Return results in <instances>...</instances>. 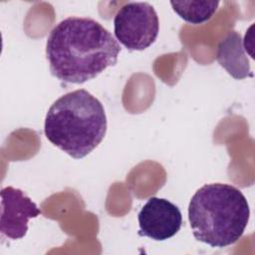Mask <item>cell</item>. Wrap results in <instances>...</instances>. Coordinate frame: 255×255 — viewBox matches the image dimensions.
Masks as SVG:
<instances>
[{
    "mask_svg": "<svg viewBox=\"0 0 255 255\" xmlns=\"http://www.w3.org/2000/svg\"><path fill=\"white\" fill-rule=\"evenodd\" d=\"M121 47L115 37L91 18L68 17L50 32L46 56L58 80L83 84L117 64Z\"/></svg>",
    "mask_w": 255,
    "mask_h": 255,
    "instance_id": "6da1fadb",
    "label": "cell"
},
{
    "mask_svg": "<svg viewBox=\"0 0 255 255\" xmlns=\"http://www.w3.org/2000/svg\"><path fill=\"white\" fill-rule=\"evenodd\" d=\"M102 103L86 90H76L56 100L48 110L44 131L48 140L76 159L92 152L107 132Z\"/></svg>",
    "mask_w": 255,
    "mask_h": 255,
    "instance_id": "7a4b0ae2",
    "label": "cell"
},
{
    "mask_svg": "<svg viewBox=\"0 0 255 255\" xmlns=\"http://www.w3.org/2000/svg\"><path fill=\"white\" fill-rule=\"evenodd\" d=\"M250 217L249 204L235 186L210 183L191 197L188 220L196 240L211 247H226L243 235Z\"/></svg>",
    "mask_w": 255,
    "mask_h": 255,
    "instance_id": "3957f363",
    "label": "cell"
},
{
    "mask_svg": "<svg viewBox=\"0 0 255 255\" xmlns=\"http://www.w3.org/2000/svg\"><path fill=\"white\" fill-rule=\"evenodd\" d=\"M159 21L154 8L147 2H128L114 18L117 40L130 51L151 46L158 35Z\"/></svg>",
    "mask_w": 255,
    "mask_h": 255,
    "instance_id": "277c9868",
    "label": "cell"
},
{
    "mask_svg": "<svg viewBox=\"0 0 255 255\" xmlns=\"http://www.w3.org/2000/svg\"><path fill=\"white\" fill-rule=\"evenodd\" d=\"M138 235L156 241L174 236L181 228L182 215L179 208L165 198L150 197L137 215Z\"/></svg>",
    "mask_w": 255,
    "mask_h": 255,
    "instance_id": "5b68a950",
    "label": "cell"
},
{
    "mask_svg": "<svg viewBox=\"0 0 255 255\" xmlns=\"http://www.w3.org/2000/svg\"><path fill=\"white\" fill-rule=\"evenodd\" d=\"M41 210L21 189L7 186L1 190V234L9 239H21L28 231V221Z\"/></svg>",
    "mask_w": 255,
    "mask_h": 255,
    "instance_id": "8992f818",
    "label": "cell"
},
{
    "mask_svg": "<svg viewBox=\"0 0 255 255\" xmlns=\"http://www.w3.org/2000/svg\"><path fill=\"white\" fill-rule=\"evenodd\" d=\"M217 62L234 79L241 80L253 77L249 61L244 53L240 34L236 31L229 32L218 45Z\"/></svg>",
    "mask_w": 255,
    "mask_h": 255,
    "instance_id": "52a82bcc",
    "label": "cell"
},
{
    "mask_svg": "<svg viewBox=\"0 0 255 255\" xmlns=\"http://www.w3.org/2000/svg\"><path fill=\"white\" fill-rule=\"evenodd\" d=\"M173 11L190 24H202L216 12L219 1H171Z\"/></svg>",
    "mask_w": 255,
    "mask_h": 255,
    "instance_id": "ba28073f",
    "label": "cell"
}]
</instances>
